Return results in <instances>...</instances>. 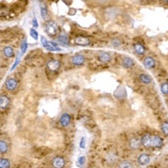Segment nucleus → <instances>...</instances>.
Here are the masks:
<instances>
[{
  "label": "nucleus",
  "mask_w": 168,
  "mask_h": 168,
  "mask_svg": "<svg viewBox=\"0 0 168 168\" xmlns=\"http://www.w3.org/2000/svg\"><path fill=\"white\" fill-rule=\"evenodd\" d=\"M142 143L143 146H145L146 148H161L163 144V139L160 136H151L150 134H145L143 135V137L142 138Z\"/></svg>",
  "instance_id": "nucleus-1"
},
{
  "label": "nucleus",
  "mask_w": 168,
  "mask_h": 168,
  "mask_svg": "<svg viewBox=\"0 0 168 168\" xmlns=\"http://www.w3.org/2000/svg\"><path fill=\"white\" fill-rule=\"evenodd\" d=\"M45 30H46V32L48 33V35H50V36L52 37V36H54V35H56L57 33H58L59 28H58V26H57V24L55 22L50 20V21H48L46 23V25H45Z\"/></svg>",
  "instance_id": "nucleus-2"
},
{
  "label": "nucleus",
  "mask_w": 168,
  "mask_h": 168,
  "mask_svg": "<svg viewBox=\"0 0 168 168\" xmlns=\"http://www.w3.org/2000/svg\"><path fill=\"white\" fill-rule=\"evenodd\" d=\"M42 45L47 49L49 51H60L61 49L58 47V45H57L55 42H47V40L44 38V37H42Z\"/></svg>",
  "instance_id": "nucleus-3"
},
{
  "label": "nucleus",
  "mask_w": 168,
  "mask_h": 168,
  "mask_svg": "<svg viewBox=\"0 0 168 168\" xmlns=\"http://www.w3.org/2000/svg\"><path fill=\"white\" fill-rule=\"evenodd\" d=\"M52 165L53 168H63L65 165V161L63 157L56 156L52 160Z\"/></svg>",
  "instance_id": "nucleus-4"
},
{
  "label": "nucleus",
  "mask_w": 168,
  "mask_h": 168,
  "mask_svg": "<svg viewBox=\"0 0 168 168\" xmlns=\"http://www.w3.org/2000/svg\"><path fill=\"white\" fill-rule=\"evenodd\" d=\"M5 87L7 90H9V91H13V90H15L18 87V82L14 78H9L6 81Z\"/></svg>",
  "instance_id": "nucleus-5"
},
{
  "label": "nucleus",
  "mask_w": 168,
  "mask_h": 168,
  "mask_svg": "<svg viewBox=\"0 0 168 168\" xmlns=\"http://www.w3.org/2000/svg\"><path fill=\"white\" fill-rule=\"evenodd\" d=\"M151 161V157L149 154L147 153H142L140 156L138 157V163L141 165H147Z\"/></svg>",
  "instance_id": "nucleus-6"
},
{
  "label": "nucleus",
  "mask_w": 168,
  "mask_h": 168,
  "mask_svg": "<svg viewBox=\"0 0 168 168\" xmlns=\"http://www.w3.org/2000/svg\"><path fill=\"white\" fill-rule=\"evenodd\" d=\"M47 67L52 72L57 71L60 68V62L58 60H51L47 63Z\"/></svg>",
  "instance_id": "nucleus-7"
},
{
  "label": "nucleus",
  "mask_w": 168,
  "mask_h": 168,
  "mask_svg": "<svg viewBox=\"0 0 168 168\" xmlns=\"http://www.w3.org/2000/svg\"><path fill=\"white\" fill-rule=\"evenodd\" d=\"M143 65L147 69H151L155 66V60L151 56H147L143 59Z\"/></svg>",
  "instance_id": "nucleus-8"
},
{
  "label": "nucleus",
  "mask_w": 168,
  "mask_h": 168,
  "mask_svg": "<svg viewBox=\"0 0 168 168\" xmlns=\"http://www.w3.org/2000/svg\"><path fill=\"white\" fill-rule=\"evenodd\" d=\"M71 62L73 64L75 65H82L85 63V57L81 54H77V55H73L71 58Z\"/></svg>",
  "instance_id": "nucleus-9"
},
{
  "label": "nucleus",
  "mask_w": 168,
  "mask_h": 168,
  "mask_svg": "<svg viewBox=\"0 0 168 168\" xmlns=\"http://www.w3.org/2000/svg\"><path fill=\"white\" fill-rule=\"evenodd\" d=\"M70 122H71V116L69 115V114L64 113V114H63L62 116H61V118H60V123H61V125H62L63 127H67V126H69Z\"/></svg>",
  "instance_id": "nucleus-10"
},
{
  "label": "nucleus",
  "mask_w": 168,
  "mask_h": 168,
  "mask_svg": "<svg viewBox=\"0 0 168 168\" xmlns=\"http://www.w3.org/2000/svg\"><path fill=\"white\" fill-rule=\"evenodd\" d=\"M75 42L77 45H81V46H87V45L90 44V40L87 38H85V37L79 36V37H76L75 38Z\"/></svg>",
  "instance_id": "nucleus-11"
},
{
  "label": "nucleus",
  "mask_w": 168,
  "mask_h": 168,
  "mask_svg": "<svg viewBox=\"0 0 168 168\" xmlns=\"http://www.w3.org/2000/svg\"><path fill=\"white\" fill-rule=\"evenodd\" d=\"M98 60H99L101 63H109L110 60H111V56H110V54L108 52H102L98 54Z\"/></svg>",
  "instance_id": "nucleus-12"
},
{
  "label": "nucleus",
  "mask_w": 168,
  "mask_h": 168,
  "mask_svg": "<svg viewBox=\"0 0 168 168\" xmlns=\"http://www.w3.org/2000/svg\"><path fill=\"white\" fill-rule=\"evenodd\" d=\"M9 104H10V100H9V97H6V96L0 97V108H1L2 110L9 108Z\"/></svg>",
  "instance_id": "nucleus-13"
},
{
  "label": "nucleus",
  "mask_w": 168,
  "mask_h": 168,
  "mask_svg": "<svg viewBox=\"0 0 168 168\" xmlns=\"http://www.w3.org/2000/svg\"><path fill=\"white\" fill-rule=\"evenodd\" d=\"M3 53H4V55L7 57V58H12V57L15 56L13 48L10 47V46H7V47L4 48Z\"/></svg>",
  "instance_id": "nucleus-14"
},
{
  "label": "nucleus",
  "mask_w": 168,
  "mask_h": 168,
  "mask_svg": "<svg viewBox=\"0 0 168 168\" xmlns=\"http://www.w3.org/2000/svg\"><path fill=\"white\" fill-rule=\"evenodd\" d=\"M141 144H142V140L138 138H134L130 142V147L132 149H138Z\"/></svg>",
  "instance_id": "nucleus-15"
},
{
  "label": "nucleus",
  "mask_w": 168,
  "mask_h": 168,
  "mask_svg": "<svg viewBox=\"0 0 168 168\" xmlns=\"http://www.w3.org/2000/svg\"><path fill=\"white\" fill-rule=\"evenodd\" d=\"M122 65H123L125 68H130L134 65V62L132 58H130V57H125V58L122 60Z\"/></svg>",
  "instance_id": "nucleus-16"
},
{
  "label": "nucleus",
  "mask_w": 168,
  "mask_h": 168,
  "mask_svg": "<svg viewBox=\"0 0 168 168\" xmlns=\"http://www.w3.org/2000/svg\"><path fill=\"white\" fill-rule=\"evenodd\" d=\"M134 51H135V52L137 53V54H139V55H142L143 53L145 52V47L143 46L142 44L137 43V44L134 45Z\"/></svg>",
  "instance_id": "nucleus-17"
},
{
  "label": "nucleus",
  "mask_w": 168,
  "mask_h": 168,
  "mask_svg": "<svg viewBox=\"0 0 168 168\" xmlns=\"http://www.w3.org/2000/svg\"><path fill=\"white\" fill-rule=\"evenodd\" d=\"M57 40H58L60 43H62L63 45L69 44V39L65 34H60L58 37H57Z\"/></svg>",
  "instance_id": "nucleus-18"
},
{
  "label": "nucleus",
  "mask_w": 168,
  "mask_h": 168,
  "mask_svg": "<svg viewBox=\"0 0 168 168\" xmlns=\"http://www.w3.org/2000/svg\"><path fill=\"white\" fill-rule=\"evenodd\" d=\"M139 77H140V80L145 85H149L151 82V77L148 75H145V73H142V75H140V76H139Z\"/></svg>",
  "instance_id": "nucleus-19"
},
{
  "label": "nucleus",
  "mask_w": 168,
  "mask_h": 168,
  "mask_svg": "<svg viewBox=\"0 0 168 168\" xmlns=\"http://www.w3.org/2000/svg\"><path fill=\"white\" fill-rule=\"evenodd\" d=\"M9 166H10V163L7 159L2 158L0 160V168H9Z\"/></svg>",
  "instance_id": "nucleus-20"
},
{
  "label": "nucleus",
  "mask_w": 168,
  "mask_h": 168,
  "mask_svg": "<svg viewBox=\"0 0 168 168\" xmlns=\"http://www.w3.org/2000/svg\"><path fill=\"white\" fill-rule=\"evenodd\" d=\"M7 144L5 141H1L0 142V151H1L2 153H7Z\"/></svg>",
  "instance_id": "nucleus-21"
},
{
  "label": "nucleus",
  "mask_w": 168,
  "mask_h": 168,
  "mask_svg": "<svg viewBox=\"0 0 168 168\" xmlns=\"http://www.w3.org/2000/svg\"><path fill=\"white\" fill-rule=\"evenodd\" d=\"M40 15H42V17L45 19L47 18L48 16V10H47V7L42 6L40 7Z\"/></svg>",
  "instance_id": "nucleus-22"
},
{
  "label": "nucleus",
  "mask_w": 168,
  "mask_h": 168,
  "mask_svg": "<svg viewBox=\"0 0 168 168\" xmlns=\"http://www.w3.org/2000/svg\"><path fill=\"white\" fill-rule=\"evenodd\" d=\"M118 168H132V165L128 161H124L120 163V165H118Z\"/></svg>",
  "instance_id": "nucleus-23"
},
{
  "label": "nucleus",
  "mask_w": 168,
  "mask_h": 168,
  "mask_svg": "<svg viewBox=\"0 0 168 168\" xmlns=\"http://www.w3.org/2000/svg\"><path fill=\"white\" fill-rule=\"evenodd\" d=\"M161 91L163 92V94L165 95H167L168 94V83H163L161 85Z\"/></svg>",
  "instance_id": "nucleus-24"
},
{
  "label": "nucleus",
  "mask_w": 168,
  "mask_h": 168,
  "mask_svg": "<svg viewBox=\"0 0 168 168\" xmlns=\"http://www.w3.org/2000/svg\"><path fill=\"white\" fill-rule=\"evenodd\" d=\"M162 132L165 136H168V122H165L162 125Z\"/></svg>",
  "instance_id": "nucleus-25"
},
{
  "label": "nucleus",
  "mask_w": 168,
  "mask_h": 168,
  "mask_svg": "<svg viewBox=\"0 0 168 168\" xmlns=\"http://www.w3.org/2000/svg\"><path fill=\"white\" fill-rule=\"evenodd\" d=\"M30 36L33 38L35 40H38V38H39V34H38V32H37L34 28H31L30 30Z\"/></svg>",
  "instance_id": "nucleus-26"
},
{
  "label": "nucleus",
  "mask_w": 168,
  "mask_h": 168,
  "mask_svg": "<svg viewBox=\"0 0 168 168\" xmlns=\"http://www.w3.org/2000/svg\"><path fill=\"white\" fill-rule=\"evenodd\" d=\"M27 48H28V43L25 40H23V42L21 44V47H20V50H21V53H25V52L27 51Z\"/></svg>",
  "instance_id": "nucleus-27"
},
{
  "label": "nucleus",
  "mask_w": 168,
  "mask_h": 168,
  "mask_svg": "<svg viewBox=\"0 0 168 168\" xmlns=\"http://www.w3.org/2000/svg\"><path fill=\"white\" fill-rule=\"evenodd\" d=\"M85 156H80L78 158V160H77V165H78L79 167H81L85 163Z\"/></svg>",
  "instance_id": "nucleus-28"
},
{
  "label": "nucleus",
  "mask_w": 168,
  "mask_h": 168,
  "mask_svg": "<svg viewBox=\"0 0 168 168\" xmlns=\"http://www.w3.org/2000/svg\"><path fill=\"white\" fill-rule=\"evenodd\" d=\"M80 148L82 149H84L85 147V138H82L81 139V142H80Z\"/></svg>",
  "instance_id": "nucleus-29"
},
{
  "label": "nucleus",
  "mask_w": 168,
  "mask_h": 168,
  "mask_svg": "<svg viewBox=\"0 0 168 168\" xmlns=\"http://www.w3.org/2000/svg\"><path fill=\"white\" fill-rule=\"evenodd\" d=\"M19 61H20V57H17V59H16V61H15V63L13 64V66H12V68H11V70H14L15 69V67L17 66V65L19 63Z\"/></svg>",
  "instance_id": "nucleus-30"
},
{
  "label": "nucleus",
  "mask_w": 168,
  "mask_h": 168,
  "mask_svg": "<svg viewBox=\"0 0 168 168\" xmlns=\"http://www.w3.org/2000/svg\"><path fill=\"white\" fill-rule=\"evenodd\" d=\"M112 44L114 45V46H116L118 47V45H120V42L118 40H113V42H112Z\"/></svg>",
  "instance_id": "nucleus-31"
},
{
  "label": "nucleus",
  "mask_w": 168,
  "mask_h": 168,
  "mask_svg": "<svg viewBox=\"0 0 168 168\" xmlns=\"http://www.w3.org/2000/svg\"><path fill=\"white\" fill-rule=\"evenodd\" d=\"M32 25H33L34 28H37L38 27V21H37V19L34 18L33 19H32Z\"/></svg>",
  "instance_id": "nucleus-32"
}]
</instances>
